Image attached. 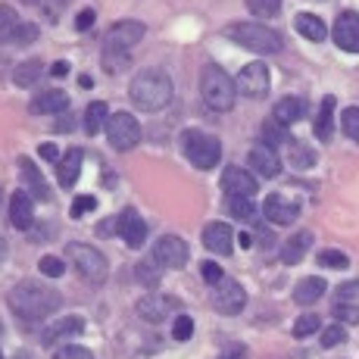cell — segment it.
Returning <instances> with one entry per match:
<instances>
[{"mask_svg":"<svg viewBox=\"0 0 359 359\" xmlns=\"http://www.w3.org/2000/svg\"><path fill=\"white\" fill-rule=\"evenodd\" d=\"M244 356H247L244 344H231V347H229V350H225V353H222V356H219V359H244Z\"/></svg>","mask_w":359,"mask_h":359,"instance_id":"52","label":"cell"},{"mask_svg":"<svg viewBox=\"0 0 359 359\" xmlns=\"http://www.w3.org/2000/svg\"><path fill=\"white\" fill-rule=\"evenodd\" d=\"M303 113H306V103L300 97H281L272 109V119L281 122V126H294V122L303 119Z\"/></svg>","mask_w":359,"mask_h":359,"instance_id":"22","label":"cell"},{"mask_svg":"<svg viewBox=\"0 0 359 359\" xmlns=\"http://www.w3.org/2000/svg\"><path fill=\"white\" fill-rule=\"evenodd\" d=\"M247 10H250L253 16L269 19V16H275V13L281 10V0H247Z\"/></svg>","mask_w":359,"mask_h":359,"instance_id":"36","label":"cell"},{"mask_svg":"<svg viewBox=\"0 0 359 359\" xmlns=\"http://www.w3.org/2000/svg\"><path fill=\"white\" fill-rule=\"evenodd\" d=\"M10 222H13V229H19V231L32 229V222H34L32 194H25V191H16V194L10 197Z\"/></svg>","mask_w":359,"mask_h":359,"instance_id":"19","label":"cell"},{"mask_svg":"<svg viewBox=\"0 0 359 359\" xmlns=\"http://www.w3.org/2000/svg\"><path fill=\"white\" fill-rule=\"evenodd\" d=\"M316 137L319 141H331V131H334V97H322V107H319V116H316Z\"/></svg>","mask_w":359,"mask_h":359,"instance_id":"26","label":"cell"},{"mask_svg":"<svg viewBox=\"0 0 359 359\" xmlns=\"http://www.w3.org/2000/svg\"><path fill=\"white\" fill-rule=\"evenodd\" d=\"M144 22H135V19H122V22L109 25L107 32V47H119V50H128V47H135L137 41H144Z\"/></svg>","mask_w":359,"mask_h":359,"instance_id":"14","label":"cell"},{"mask_svg":"<svg viewBox=\"0 0 359 359\" xmlns=\"http://www.w3.org/2000/svg\"><path fill=\"white\" fill-rule=\"evenodd\" d=\"M119 234H122V241H126L131 250H141L144 241H147V222H144L135 210H126L119 216Z\"/></svg>","mask_w":359,"mask_h":359,"instance_id":"17","label":"cell"},{"mask_svg":"<svg viewBox=\"0 0 359 359\" xmlns=\"http://www.w3.org/2000/svg\"><path fill=\"white\" fill-rule=\"evenodd\" d=\"M50 72H53V75H57V79H60V75H66V72H69V63H66V60H60V63H53V69H50Z\"/></svg>","mask_w":359,"mask_h":359,"instance_id":"53","label":"cell"},{"mask_svg":"<svg viewBox=\"0 0 359 359\" xmlns=\"http://www.w3.org/2000/svg\"><path fill=\"white\" fill-rule=\"evenodd\" d=\"M262 137H266L262 144H269V147L291 141V135H287V126H281V122H275V119H269L266 126H262Z\"/></svg>","mask_w":359,"mask_h":359,"instance_id":"34","label":"cell"},{"mask_svg":"<svg viewBox=\"0 0 359 359\" xmlns=\"http://www.w3.org/2000/svg\"><path fill=\"white\" fill-rule=\"evenodd\" d=\"M331 34H334V44L341 47L344 53H359V13H353V10L341 13Z\"/></svg>","mask_w":359,"mask_h":359,"instance_id":"11","label":"cell"},{"mask_svg":"<svg viewBox=\"0 0 359 359\" xmlns=\"http://www.w3.org/2000/svg\"><path fill=\"white\" fill-rule=\"evenodd\" d=\"M212 306L222 316H238L247 306V291L234 278H222L219 285H212Z\"/></svg>","mask_w":359,"mask_h":359,"instance_id":"9","label":"cell"},{"mask_svg":"<svg viewBox=\"0 0 359 359\" xmlns=\"http://www.w3.org/2000/svg\"><path fill=\"white\" fill-rule=\"evenodd\" d=\"M72 126H75V122H72V116H69V119H60L57 122V131H72Z\"/></svg>","mask_w":359,"mask_h":359,"instance_id":"54","label":"cell"},{"mask_svg":"<svg viewBox=\"0 0 359 359\" xmlns=\"http://www.w3.org/2000/svg\"><path fill=\"white\" fill-rule=\"evenodd\" d=\"M38 269L47 275V278H63V275H66L63 259H57V257H44V259L38 262Z\"/></svg>","mask_w":359,"mask_h":359,"instance_id":"39","label":"cell"},{"mask_svg":"<svg viewBox=\"0 0 359 359\" xmlns=\"http://www.w3.org/2000/svg\"><path fill=\"white\" fill-rule=\"evenodd\" d=\"M359 297V281H344L341 287H337V300L347 303V300H356Z\"/></svg>","mask_w":359,"mask_h":359,"instance_id":"49","label":"cell"},{"mask_svg":"<svg viewBox=\"0 0 359 359\" xmlns=\"http://www.w3.org/2000/svg\"><path fill=\"white\" fill-rule=\"evenodd\" d=\"M203 247L210 253H219V257H229L234 250V231L225 222H210L203 229Z\"/></svg>","mask_w":359,"mask_h":359,"instance_id":"16","label":"cell"},{"mask_svg":"<svg viewBox=\"0 0 359 359\" xmlns=\"http://www.w3.org/2000/svg\"><path fill=\"white\" fill-rule=\"evenodd\" d=\"M200 97L216 113H229L234 100H238V85L231 81V75L225 69L203 66V72H200Z\"/></svg>","mask_w":359,"mask_h":359,"instance_id":"3","label":"cell"},{"mask_svg":"<svg viewBox=\"0 0 359 359\" xmlns=\"http://www.w3.org/2000/svg\"><path fill=\"white\" fill-rule=\"evenodd\" d=\"M131 103L144 113H156V109H165L172 103V79L160 69H144L131 79L128 85Z\"/></svg>","mask_w":359,"mask_h":359,"instance_id":"1","label":"cell"},{"mask_svg":"<svg viewBox=\"0 0 359 359\" xmlns=\"http://www.w3.org/2000/svg\"><path fill=\"white\" fill-rule=\"evenodd\" d=\"M247 163H250V172H257L259 178H275L281 172L278 154H275V147H269V144H257V147L250 150V156H247Z\"/></svg>","mask_w":359,"mask_h":359,"instance_id":"15","label":"cell"},{"mask_svg":"<svg viewBox=\"0 0 359 359\" xmlns=\"http://www.w3.org/2000/svg\"><path fill=\"white\" fill-rule=\"evenodd\" d=\"M234 85H238V94H244V97H250V100L266 97V94H269V85H272L269 66H266V63H247V66L238 72Z\"/></svg>","mask_w":359,"mask_h":359,"instance_id":"8","label":"cell"},{"mask_svg":"<svg viewBox=\"0 0 359 359\" xmlns=\"http://www.w3.org/2000/svg\"><path fill=\"white\" fill-rule=\"evenodd\" d=\"M319 328H322L319 316H300V319L294 322V337H309L313 331H319Z\"/></svg>","mask_w":359,"mask_h":359,"instance_id":"37","label":"cell"},{"mask_svg":"<svg viewBox=\"0 0 359 359\" xmlns=\"http://www.w3.org/2000/svg\"><path fill=\"white\" fill-rule=\"evenodd\" d=\"M94 19H97V13H94V10H81L79 19H75V29H79V32H88V29L94 25Z\"/></svg>","mask_w":359,"mask_h":359,"instance_id":"50","label":"cell"},{"mask_svg":"<svg viewBox=\"0 0 359 359\" xmlns=\"http://www.w3.org/2000/svg\"><path fill=\"white\" fill-rule=\"evenodd\" d=\"M94 210H97V200H94L91 194L75 197V203H72V219H81V216H88V212H94Z\"/></svg>","mask_w":359,"mask_h":359,"instance_id":"42","label":"cell"},{"mask_svg":"<svg viewBox=\"0 0 359 359\" xmlns=\"http://www.w3.org/2000/svg\"><path fill=\"white\" fill-rule=\"evenodd\" d=\"M0 359H4V356H0Z\"/></svg>","mask_w":359,"mask_h":359,"instance_id":"57","label":"cell"},{"mask_svg":"<svg viewBox=\"0 0 359 359\" xmlns=\"http://www.w3.org/2000/svg\"><path fill=\"white\" fill-rule=\"evenodd\" d=\"M44 75V63L41 60H25V63H19L16 75H13V81H16L19 88H32L34 81Z\"/></svg>","mask_w":359,"mask_h":359,"instance_id":"30","label":"cell"},{"mask_svg":"<svg viewBox=\"0 0 359 359\" xmlns=\"http://www.w3.org/2000/svg\"><path fill=\"white\" fill-rule=\"evenodd\" d=\"M53 359H94V353L88 347H79V344H66L53 353Z\"/></svg>","mask_w":359,"mask_h":359,"instance_id":"40","label":"cell"},{"mask_svg":"<svg viewBox=\"0 0 359 359\" xmlns=\"http://www.w3.org/2000/svg\"><path fill=\"white\" fill-rule=\"evenodd\" d=\"M200 275H203V278L210 281V285H219V281L225 278V275H222V269H219L216 262H200Z\"/></svg>","mask_w":359,"mask_h":359,"instance_id":"47","label":"cell"},{"mask_svg":"<svg viewBox=\"0 0 359 359\" xmlns=\"http://www.w3.org/2000/svg\"><path fill=\"white\" fill-rule=\"evenodd\" d=\"M6 300H10L13 313H19L22 319H44V316L57 313L63 297L53 291V287L34 285V281H22V285L13 287Z\"/></svg>","mask_w":359,"mask_h":359,"instance_id":"2","label":"cell"},{"mask_svg":"<svg viewBox=\"0 0 359 359\" xmlns=\"http://www.w3.org/2000/svg\"><path fill=\"white\" fill-rule=\"evenodd\" d=\"M126 66H128V53L126 50H119V47H107V50H103V69H107L109 75L122 72Z\"/></svg>","mask_w":359,"mask_h":359,"instance_id":"33","label":"cell"},{"mask_svg":"<svg viewBox=\"0 0 359 359\" xmlns=\"http://www.w3.org/2000/svg\"><path fill=\"white\" fill-rule=\"evenodd\" d=\"M225 34L234 41V44L247 47L253 53H278L281 50V34L272 32L269 25L259 22H234L225 29Z\"/></svg>","mask_w":359,"mask_h":359,"instance_id":"4","label":"cell"},{"mask_svg":"<svg viewBox=\"0 0 359 359\" xmlns=\"http://www.w3.org/2000/svg\"><path fill=\"white\" fill-rule=\"evenodd\" d=\"M107 137L116 150H131L141 141V126L131 113H113L107 122Z\"/></svg>","mask_w":359,"mask_h":359,"instance_id":"7","label":"cell"},{"mask_svg":"<svg viewBox=\"0 0 359 359\" xmlns=\"http://www.w3.org/2000/svg\"><path fill=\"white\" fill-rule=\"evenodd\" d=\"M182 306V303L175 300V297H165V294H147L144 300H137V316H141L144 322H163L169 319L175 309Z\"/></svg>","mask_w":359,"mask_h":359,"instance_id":"13","label":"cell"},{"mask_svg":"<svg viewBox=\"0 0 359 359\" xmlns=\"http://www.w3.org/2000/svg\"><path fill=\"white\" fill-rule=\"evenodd\" d=\"M154 259L165 269H182L188 262V244L178 234H163L154 244Z\"/></svg>","mask_w":359,"mask_h":359,"instance_id":"10","label":"cell"},{"mask_svg":"<svg viewBox=\"0 0 359 359\" xmlns=\"http://www.w3.org/2000/svg\"><path fill=\"white\" fill-rule=\"evenodd\" d=\"M294 25H297V32H300L303 38H306V41H316V44L328 38V29H325V22H322V19L316 16V13H300Z\"/></svg>","mask_w":359,"mask_h":359,"instance_id":"25","label":"cell"},{"mask_svg":"<svg viewBox=\"0 0 359 359\" xmlns=\"http://www.w3.org/2000/svg\"><path fill=\"white\" fill-rule=\"evenodd\" d=\"M341 128H344V135L350 137V141H356L359 144V107H347L341 113Z\"/></svg>","mask_w":359,"mask_h":359,"instance_id":"35","label":"cell"},{"mask_svg":"<svg viewBox=\"0 0 359 359\" xmlns=\"http://www.w3.org/2000/svg\"><path fill=\"white\" fill-rule=\"evenodd\" d=\"M262 212H266V219L275 225H291L294 219L300 216V206H297L294 200L281 197V194H272V197H266V203H262Z\"/></svg>","mask_w":359,"mask_h":359,"instance_id":"18","label":"cell"},{"mask_svg":"<svg viewBox=\"0 0 359 359\" xmlns=\"http://www.w3.org/2000/svg\"><path fill=\"white\" fill-rule=\"evenodd\" d=\"M38 38V25H29V22H22L16 29V34H13V41L10 44H32V41Z\"/></svg>","mask_w":359,"mask_h":359,"instance_id":"44","label":"cell"},{"mask_svg":"<svg viewBox=\"0 0 359 359\" xmlns=\"http://www.w3.org/2000/svg\"><path fill=\"white\" fill-rule=\"evenodd\" d=\"M0 197H4V194H0Z\"/></svg>","mask_w":359,"mask_h":359,"instance_id":"56","label":"cell"},{"mask_svg":"<svg viewBox=\"0 0 359 359\" xmlns=\"http://www.w3.org/2000/svg\"><path fill=\"white\" fill-rule=\"evenodd\" d=\"M41 156H44V160H50V163H60L63 160V156H60V150L53 147V144H41V150H38Z\"/></svg>","mask_w":359,"mask_h":359,"instance_id":"51","label":"cell"},{"mask_svg":"<svg viewBox=\"0 0 359 359\" xmlns=\"http://www.w3.org/2000/svg\"><path fill=\"white\" fill-rule=\"evenodd\" d=\"M319 266H328V269H347L350 259L344 257L341 250H322L319 253Z\"/></svg>","mask_w":359,"mask_h":359,"instance_id":"41","label":"cell"},{"mask_svg":"<svg viewBox=\"0 0 359 359\" xmlns=\"http://www.w3.org/2000/svg\"><path fill=\"white\" fill-rule=\"evenodd\" d=\"M325 291H328V287H325V281H322L319 275H309V278H303L300 285H297L294 300L300 303V306H309V303L322 300V294H325Z\"/></svg>","mask_w":359,"mask_h":359,"instance_id":"24","label":"cell"},{"mask_svg":"<svg viewBox=\"0 0 359 359\" xmlns=\"http://www.w3.org/2000/svg\"><path fill=\"white\" fill-rule=\"evenodd\" d=\"M341 341H347V331H344V325H328L325 331H322V347H337Z\"/></svg>","mask_w":359,"mask_h":359,"instance_id":"43","label":"cell"},{"mask_svg":"<svg viewBox=\"0 0 359 359\" xmlns=\"http://www.w3.org/2000/svg\"><path fill=\"white\" fill-rule=\"evenodd\" d=\"M81 328H85V322H81L79 316L60 319V322H53V325L44 328V344H57V341H63V337H69V334H79Z\"/></svg>","mask_w":359,"mask_h":359,"instance_id":"28","label":"cell"},{"mask_svg":"<svg viewBox=\"0 0 359 359\" xmlns=\"http://www.w3.org/2000/svg\"><path fill=\"white\" fill-rule=\"evenodd\" d=\"M229 210L241 222H253V219H257V206H253L250 197H229Z\"/></svg>","mask_w":359,"mask_h":359,"instance_id":"32","label":"cell"},{"mask_svg":"<svg viewBox=\"0 0 359 359\" xmlns=\"http://www.w3.org/2000/svg\"><path fill=\"white\" fill-rule=\"evenodd\" d=\"M241 247H244V250H250V247H253V238H250V234H241Z\"/></svg>","mask_w":359,"mask_h":359,"instance_id":"55","label":"cell"},{"mask_svg":"<svg viewBox=\"0 0 359 359\" xmlns=\"http://www.w3.org/2000/svg\"><path fill=\"white\" fill-rule=\"evenodd\" d=\"M154 262H137V278H141L144 285H156V281H160V269H154Z\"/></svg>","mask_w":359,"mask_h":359,"instance_id":"45","label":"cell"},{"mask_svg":"<svg viewBox=\"0 0 359 359\" xmlns=\"http://www.w3.org/2000/svg\"><path fill=\"white\" fill-rule=\"evenodd\" d=\"M19 175L25 178V184H29V191L38 200H50V191H47V182L44 175L38 172V165H34L29 156H19Z\"/></svg>","mask_w":359,"mask_h":359,"instance_id":"21","label":"cell"},{"mask_svg":"<svg viewBox=\"0 0 359 359\" xmlns=\"http://www.w3.org/2000/svg\"><path fill=\"white\" fill-rule=\"evenodd\" d=\"M19 25H22V22H19L16 10H13L10 4H0V44H10Z\"/></svg>","mask_w":359,"mask_h":359,"instance_id":"31","label":"cell"},{"mask_svg":"<svg viewBox=\"0 0 359 359\" xmlns=\"http://www.w3.org/2000/svg\"><path fill=\"white\" fill-rule=\"evenodd\" d=\"M291 160L300 165V169H309V165H313V154H309L306 147H297V144H291Z\"/></svg>","mask_w":359,"mask_h":359,"instance_id":"48","label":"cell"},{"mask_svg":"<svg viewBox=\"0 0 359 359\" xmlns=\"http://www.w3.org/2000/svg\"><path fill=\"white\" fill-rule=\"evenodd\" d=\"M107 122H109L107 103H103V100L88 103V109H85V131H88V135H97L100 128H107Z\"/></svg>","mask_w":359,"mask_h":359,"instance_id":"29","label":"cell"},{"mask_svg":"<svg viewBox=\"0 0 359 359\" xmlns=\"http://www.w3.org/2000/svg\"><path fill=\"white\" fill-rule=\"evenodd\" d=\"M222 191L229 197H250L257 194V175L250 169H241V165H229L222 172Z\"/></svg>","mask_w":359,"mask_h":359,"instance_id":"12","label":"cell"},{"mask_svg":"<svg viewBox=\"0 0 359 359\" xmlns=\"http://www.w3.org/2000/svg\"><path fill=\"white\" fill-rule=\"evenodd\" d=\"M182 147H184V156L191 160V165H197V169H203V172L216 169L219 160H222V144H219V137L206 135V131H184Z\"/></svg>","mask_w":359,"mask_h":359,"instance_id":"5","label":"cell"},{"mask_svg":"<svg viewBox=\"0 0 359 359\" xmlns=\"http://www.w3.org/2000/svg\"><path fill=\"white\" fill-rule=\"evenodd\" d=\"M191 334H194V319H191V316H175L172 337H175V341H188Z\"/></svg>","mask_w":359,"mask_h":359,"instance_id":"38","label":"cell"},{"mask_svg":"<svg viewBox=\"0 0 359 359\" xmlns=\"http://www.w3.org/2000/svg\"><path fill=\"white\" fill-rule=\"evenodd\" d=\"M334 316L341 322H350V325H356L359 322V306H350V303H337L334 306Z\"/></svg>","mask_w":359,"mask_h":359,"instance_id":"46","label":"cell"},{"mask_svg":"<svg viewBox=\"0 0 359 359\" xmlns=\"http://www.w3.org/2000/svg\"><path fill=\"white\" fill-rule=\"evenodd\" d=\"M81 160H85V156H81L79 147H72V150H69V154L63 156V160H60L57 178H60V184H63V188H72V184L79 182V175H81Z\"/></svg>","mask_w":359,"mask_h":359,"instance_id":"23","label":"cell"},{"mask_svg":"<svg viewBox=\"0 0 359 359\" xmlns=\"http://www.w3.org/2000/svg\"><path fill=\"white\" fill-rule=\"evenodd\" d=\"M309 244H313V234L309 231H300V234H294V238H287L285 247H281V262H287V266L300 262L303 253L309 250Z\"/></svg>","mask_w":359,"mask_h":359,"instance_id":"27","label":"cell"},{"mask_svg":"<svg viewBox=\"0 0 359 359\" xmlns=\"http://www.w3.org/2000/svg\"><path fill=\"white\" fill-rule=\"evenodd\" d=\"M66 109H69V94L60 91V88L41 91L38 97L32 100V113L34 116H53V113H66Z\"/></svg>","mask_w":359,"mask_h":359,"instance_id":"20","label":"cell"},{"mask_svg":"<svg viewBox=\"0 0 359 359\" xmlns=\"http://www.w3.org/2000/svg\"><path fill=\"white\" fill-rule=\"evenodd\" d=\"M66 257L88 285H103V278H107V257L100 250H94L91 244H69Z\"/></svg>","mask_w":359,"mask_h":359,"instance_id":"6","label":"cell"}]
</instances>
